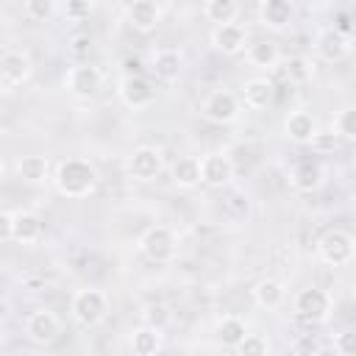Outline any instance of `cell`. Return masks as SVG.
I'll return each mask as SVG.
<instances>
[{"mask_svg": "<svg viewBox=\"0 0 356 356\" xmlns=\"http://www.w3.org/2000/svg\"><path fill=\"white\" fill-rule=\"evenodd\" d=\"M53 184L58 189V195L70 197V200H83L89 197L97 184H100V175H97V167L89 161V159H64L56 172H53Z\"/></svg>", "mask_w": 356, "mask_h": 356, "instance_id": "1", "label": "cell"}, {"mask_svg": "<svg viewBox=\"0 0 356 356\" xmlns=\"http://www.w3.org/2000/svg\"><path fill=\"white\" fill-rule=\"evenodd\" d=\"M108 295L97 286H81L70 298V314L81 328H97L108 317Z\"/></svg>", "mask_w": 356, "mask_h": 356, "instance_id": "2", "label": "cell"}, {"mask_svg": "<svg viewBox=\"0 0 356 356\" xmlns=\"http://www.w3.org/2000/svg\"><path fill=\"white\" fill-rule=\"evenodd\" d=\"M139 250H142L145 259H150L156 264H170L181 250L178 231L170 228V225H150L139 236Z\"/></svg>", "mask_w": 356, "mask_h": 356, "instance_id": "3", "label": "cell"}, {"mask_svg": "<svg viewBox=\"0 0 356 356\" xmlns=\"http://www.w3.org/2000/svg\"><path fill=\"white\" fill-rule=\"evenodd\" d=\"M353 256H356V239L342 228H331L317 239V259L328 267H348Z\"/></svg>", "mask_w": 356, "mask_h": 356, "instance_id": "4", "label": "cell"}, {"mask_svg": "<svg viewBox=\"0 0 356 356\" xmlns=\"http://www.w3.org/2000/svg\"><path fill=\"white\" fill-rule=\"evenodd\" d=\"M161 170H164V153L156 145H139L125 159V175L131 181H139V184L156 181L161 175Z\"/></svg>", "mask_w": 356, "mask_h": 356, "instance_id": "5", "label": "cell"}, {"mask_svg": "<svg viewBox=\"0 0 356 356\" xmlns=\"http://www.w3.org/2000/svg\"><path fill=\"white\" fill-rule=\"evenodd\" d=\"M292 309L306 323H325L331 317V312H334V298L320 286H306V289H300L295 295Z\"/></svg>", "mask_w": 356, "mask_h": 356, "instance_id": "6", "label": "cell"}, {"mask_svg": "<svg viewBox=\"0 0 356 356\" xmlns=\"http://www.w3.org/2000/svg\"><path fill=\"white\" fill-rule=\"evenodd\" d=\"M200 114L209 120V122H217V125H231L239 120L242 114V103L239 97L231 92V89H214L203 97L200 103Z\"/></svg>", "mask_w": 356, "mask_h": 356, "instance_id": "7", "label": "cell"}, {"mask_svg": "<svg viewBox=\"0 0 356 356\" xmlns=\"http://www.w3.org/2000/svg\"><path fill=\"white\" fill-rule=\"evenodd\" d=\"M103 86V72L95 67V64H86V61H78L67 70L64 75V89L75 97V100H89L100 92Z\"/></svg>", "mask_w": 356, "mask_h": 356, "instance_id": "8", "label": "cell"}, {"mask_svg": "<svg viewBox=\"0 0 356 356\" xmlns=\"http://www.w3.org/2000/svg\"><path fill=\"white\" fill-rule=\"evenodd\" d=\"M117 95H120V100H122L128 108H134V111L147 108V106L156 103V86H153V81L145 78L142 72H125V75L120 78V83H117Z\"/></svg>", "mask_w": 356, "mask_h": 356, "instance_id": "9", "label": "cell"}, {"mask_svg": "<svg viewBox=\"0 0 356 356\" xmlns=\"http://www.w3.org/2000/svg\"><path fill=\"white\" fill-rule=\"evenodd\" d=\"M31 72H33V61L25 50L14 47V50H6L0 56V89L3 92H14L22 83H28Z\"/></svg>", "mask_w": 356, "mask_h": 356, "instance_id": "10", "label": "cell"}, {"mask_svg": "<svg viewBox=\"0 0 356 356\" xmlns=\"http://www.w3.org/2000/svg\"><path fill=\"white\" fill-rule=\"evenodd\" d=\"M200 164V184L211 189H222L234 181V161L225 150H211L197 159Z\"/></svg>", "mask_w": 356, "mask_h": 356, "instance_id": "11", "label": "cell"}, {"mask_svg": "<svg viewBox=\"0 0 356 356\" xmlns=\"http://www.w3.org/2000/svg\"><path fill=\"white\" fill-rule=\"evenodd\" d=\"M61 317L50 309H36L25 317V337L33 345H53L61 337Z\"/></svg>", "mask_w": 356, "mask_h": 356, "instance_id": "12", "label": "cell"}, {"mask_svg": "<svg viewBox=\"0 0 356 356\" xmlns=\"http://www.w3.org/2000/svg\"><path fill=\"white\" fill-rule=\"evenodd\" d=\"M211 47L222 56H239L248 47V28L242 22H228V25H214L211 31Z\"/></svg>", "mask_w": 356, "mask_h": 356, "instance_id": "13", "label": "cell"}, {"mask_svg": "<svg viewBox=\"0 0 356 356\" xmlns=\"http://www.w3.org/2000/svg\"><path fill=\"white\" fill-rule=\"evenodd\" d=\"M350 42H353V39L342 36L339 31L323 28V31L314 36V53H317V58L325 61V64H339V61L350 53Z\"/></svg>", "mask_w": 356, "mask_h": 356, "instance_id": "14", "label": "cell"}, {"mask_svg": "<svg viewBox=\"0 0 356 356\" xmlns=\"http://www.w3.org/2000/svg\"><path fill=\"white\" fill-rule=\"evenodd\" d=\"M181 70H184L181 50H175V47H156L150 53V72H153L156 81L172 83V81L181 78Z\"/></svg>", "mask_w": 356, "mask_h": 356, "instance_id": "15", "label": "cell"}, {"mask_svg": "<svg viewBox=\"0 0 356 356\" xmlns=\"http://www.w3.org/2000/svg\"><path fill=\"white\" fill-rule=\"evenodd\" d=\"M325 175H328V170H325L323 161H317V159H303V161H298V164L292 167L289 184H292L298 192H317V189L325 184Z\"/></svg>", "mask_w": 356, "mask_h": 356, "instance_id": "16", "label": "cell"}, {"mask_svg": "<svg viewBox=\"0 0 356 356\" xmlns=\"http://www.w3.org/2000/svg\"><path fill=\"white\" fill-rule=\"evenodd\" d=\"M125 22L136 33H150L161 22V6L153 0H134L125 6Z\"/></svg>", "mask_w": 356, "mask_h": 356, "instance_id": "17", "label": "cell"}, {"mask_svg": "<svg viewBox=\"0 0 356 356\" xmlns=\"http://www.w3.org/2000/svg\"><path fill=\"white\" fill-rule=\"evenodd\" d=\"M295 19V6L289 0H261L259 3V22L267 31H286Z\"/></svg>", "mask_w": 356, "mask_h": 356, "instance_id": "18", "label": "cell"}, {"mask_svg": "<svg viewBox=\"0 0 356 356\" xmlns=\"http://www.w3.org/2000/svg\"><path fill=\"white\" fill-rule=\"evenodd\" d=\"M42 220L33 211H14L11 214V242L17 245H36L42 239Z\"/></svg>", "mask_w": 356, "mask_h": 356, "instance_id": "19", "label": "cell"}, {"mask_svg": "<svg viewBox=\"0 0 356 356\" xmlns=\"http://www.w3.org/2000/svg\"><path fill=\"white\" fill-rule=\"evenodd\" d=\"M250 295H253V303H256L259 309L273 312V309H278V306L286 300V286H284V281L267 275V278H259V281L253 284Z\"/></svg>", "mask_w": 356, "mask_h": 356, "instance_id": "20", "label": "cell"}, {"mask_svg": "<svg viewBox=\"0 0 356 356\" xmlns=\"http://www.w3.org/2000/svg\"><path fill=\"white\" fill-rule=\"evenodd\" d=\"M273 92H275V86H273L270 78H250L242 86L239 103L245 108H250V111H261V108H267L273 103Z\"/></svg>", "mask_w": 356, "mask_h": 356, "instance_id": "21", "label": "cell"}, {"mask_svg": "<svg viewBox=\"0 0 356 356\" xmlns=\"http://www.w3.org/2000/svg\"><path fill=\"white\" fill-rule=\"evenodd\" d=\"M317 131V120L306 111V108H295L286 114L284 120V134L295 142V145H309V139L314 136Z\"/></svg>", "mask_w": 356, "mask_h": 356, "instance_id": "22", "label": "cell"}, {"mask_svg": "<svg viewBox=\"0 0 356 356\" xmlns=\"http://www.w3.org/2000/svg\"><path fill=\"white\" fill-rule=\"evenodd\" d=\"M245 61L256 70H275L278 61H281V50L275 42L270 39H259V42H250L245 47Z\"/></svg>", "mask_w": 356, "mask_h": 356, "instance_id": "23", "label": "cell"}, {"mask_svg": "<svg viewBox=\"0 0 356 356\" xmlns=\"http://www.w3.org/2000/svg\"><path fill=\"white\" fill-rule=\"evenodd\" d=\"M164 348V331L150 325H136L131 331V350L134 356H159Z\"/></svg>", "mask_w": 356, "mask_h": 356, "instance_id": "24", "label": "cell"}, {"mask_svg": "<svg viewBox=\"0 0 356 356\" xmlns=\"http://www.w3.org/2000/svg\"><path fill=\"white\" fill-rule=\"evenodd\" d=\"M245 334H248V323L242 317H236V314H225L214 325V339L222 348H236L245 339Z\"/></svg>", "mask_w": 356, "mask_h": 356, "instance_id": "25", "label": "cell"}, {"mask_svg": "<svg viewBox=\"0 0 356 356\" xmlns=\"http://www.w3.org/2000/svg\"><path fill=\"white\" fill-rule=\"evenodd\" d=\"M47 172H50V161L44 156H22L17 159V175L25 181V184H44L47 181Z\"/></svg>", "mask_w": 356, "mask_h": 356, "instance_id": "26", "label": "cell"}, {"mask_svg": "<svg viewBox=\"0 0 356 356\" xmlns=\"http://www.w3.org/2000/svg\"><path fill=\"white\" fill-rule=\"evenodd\" d=\"M172 181H175V186H181V189H195V186H200V164H197V156H181V159L172 164Z\"/></svg>", "mask_w": 356, "mask_h": 356, "instance_id": "27", "label": "cell"}, {"mask_svg": "<svg viewBox=\"0 0 356 356\" xmlns=\"http://www.w3.org/2000/svg\"><path fill=\"white\" fill-rule=\"evenodd\" d=\"M314 72H317V64L309 56H289L284 61V75L289 83H309L314 78Z\"/></svg>", "mask_w": 356, "mask_h": 356, "instance_id": "28", "label": "cell"}, {"mask_svg": "<svg viewBox=\"0 0 356 356\" xmlns=\"http://www.w3.org/2000/svg\"><path fill=\"white\" fill-rule=\"evenodd\" d=\"M203 17L214 25H228V22H236L239 17V3L234 0H209L203 6Z\"/></svg>", "mask_w": 356, "mask_h": 356, "instance_id": "29", "label": "cell"}, {"mask_svg": "<svg viewBox=\"0 0 356 356\" xmlns=\"http://www.w3.org/2000/svg\"><path fill=\"white\" fill-rule=\"evenodd\" d=\"M328 131H331L337 139H342V142H353V139H356V108H353V106L339 108V111L334 114V122H331Z\"/></svg>", "mask_w": 356, "mask_h": 356, "instance_id": "30", "label": "cell"}, {"mask_svg": "<svg viewBox=\"0 0 356 356\" xmlns=\"http://www.w3.org/2000/svg\"><path fill=\"white\" fill-rule=\"evenodd\" d=\"M56 11H58V6H56L53 0H25V3H22V14H25L31 22H47Z\"/></svg>", "mask_w": 356, "mask_h": 356, "instance_id": "31", "label": "cell"}, {"mask_svg": "<svg viewBox=\"0 0 356 356\" xmlns=\"http://www.w3.org/2000/svg\"><path fill=\"white\" fill-rule=\"evenodd\" d=\"M234 350H236V356H270V342H267V337L248 331L245 339Z\"/></svg>", "mask_w": 356, "mask_h": 356, "instance_id": "32", "label": "cell"}, {"mask_svg": "<svg viewBox=\"0 0 356 356\" xmlns=\"http://www.w3.org/2000/svg\"><path fill=\"white\" fill-rule=\"evenodd\" d=\"M170 323V309L164 303H147L145 312H142V325H150V328H159L164 331Z\"/></svg>", "mask_w": 356, "mask_h": 356, "instance_id": "33", "label": "cell"}, {"mask_svg": "<svg viewBox=\"0 0 356 356\" xmlns=\"http://www.w3.org/2000/svg\"><path fill=\"white\" fill-rule=\"evenodd\" d=\"M320 339L314 334H298L289 345V353L292 356H320Z\"/></svg>", "mask_w": 356, "mask_h": 356, "instance_id": "34", "label": "cell"}, {"mask_svg": "<svg viewBox=\"0 0 356 356\" xmlns=\"http://www.w3.org/2000/svg\"><path fill=\"white\" fill-rule=\"evenodd\" d=\"M309 147H312L314 156H328L339 147V139L331 131H314V136L309 139Z\"/></svg>", "mask_w": 356, "mask_h": 356, "instance_id": "35", "label": "cell"}, {"mask_svg": "<svg viewBox=\"0 0 356 356\" xmlns=\"http://www.w3.org/2000/svg\"><path fill=\"white\" fill-rule=\"evenodd\" d=\"M334 350L337 356H356V334L350 328H342L334 334Z\"/></svg>", "mask_w": 356, "mask_h": 356, "instance_id": "36", "label": "cell"}, {"mask_svg": "<svg viewBox=\"0 0 356 356\" xmlns=\"http://www.w3.org/2000/svg\"><path fill=\"white\" fill-rule=\"evenodd\" d=\"M61 11H64V17H67V19L81 22V19H86V17L95 11V3H92V0H72V3L61 6Z\"/></svg>", "mask_w": 356, "mask_h": 356, "instance_id": "37", "label": "cell"}, {"mask_svg": "<svg viewBox=\"0 0 356 356\" xmlns=\"http://www.w3.org/2000/svg\"><path fill=\"white\" fill-rule=\"evenodd\" d=\"M89 47H92V36H86V33H78V36L70 39L72 56H83V53H89Z\"/></svg>", "mask_w": 356, "mask_h": 356, "instance_id": "38", "label": "cell"}, {"mask_svg": "<svg viewBox=\"0 0 356 356\" xmlns=\"http://www.w3.org/2000/svg\"><path fill=\"white\" fill-rule=\"evenodd\" d=\"M11 242V211H0V245Z\"/></svg>", "mask_w": 356, "mask_h": 356, "instance_id": "39", "label": "cell"}, {"mask_svg": "<svg viewBox=\"0 0 356 356\" xmlns=\"http://www.w3.org/2000/svg\"><path fill=\"white\" fill-rule=\"evenodd\" d=\"M8 314H11V303L6 298H0V325L8 320Z\"/></svg>", "mask_w": 356, "mask_h": 356, "instance_id": "40", "label": "cell"}, {"mask_svg": "<svg viewBox=\"0 0 356 356\" xmlns=\"http://www.w3.org/2000/svg\"><path fill=\"white\" fill-rule=\"evenodd\" d=\"M3 178H6V167H3V161H0V184H3Z\"/></svg>", "mask_w": 356, "mask_h": 356, "instance_id": "41", "label": "cell"}, {"mask_svg": "<svg viewBox=\"0 0 356 356\" xmlns=\"http://www.w3.org/2000/svg\"><path fill=\"white\" fill-rule=\"evenodd\" d=\"M0 33H3V25H0Z\"/></svg>", "mask_w": 356, "mask_h": 356, "instance_id": "42", "label": "cell"}]
</instances>
